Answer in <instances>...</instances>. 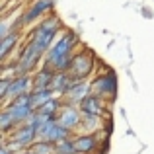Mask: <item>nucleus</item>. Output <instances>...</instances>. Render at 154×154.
<instances>
[{
    "label": "nucleus",
    "instance_id": "obj_11",
    "mask_svg": "<svg viewBox=\"0 0 154 154\" xmlns=\"http://www.w3.org/2000/svg\"><path fill=\"white\" fill-rule=\"evenodd\" d=\"M107 105L109 102H105V100L98 98V96L90 94L88 98H84L82 102H80L78 109L82 113H88V115H102V117H107Z\"/></svg>",
    "mask_w": 154,
    "mask_h": 154
},
{
    "label": "nucleus",
    "instance_id": "obj_15",
    "mask_svg": "<svg viewBox=\"0 0 154 154\" xmlns=\"http://www.w3.org/2000/svg\"><path fill=\"white\" fill-rule=\"evenodd\" d=\"M31 78H33V90H43V88H51L55 72L47 66H41L31 74Z\"/></svg>",
    "mask_w": 154,
    "mask_h": 154
},
{
    "label": "nucleus",
    "instance_id": "obj_12",
    "mask_svg": "<svg viewBox=\"0 0 154 154\" xmlns=\"http://www.w3.org/2000/svg\"><path fill=\"white\" fill-rule=\"evenodd\" d=\"M22 31H14V33L0 39V63H8V59L16 53V49L22 47Z\"/></svg>",
    "mask_w": 154,
    "mask_h": 154
},
{
    "label": "nucleus",
    "instance_id": "obj_3",
    "mask_svg": "<svg viewBox=\"0 0 154 154\" xmlns=\"http://www.w3.org/2000/svg\"><path fill=\"white\" fill-rule=\"evenodd\" d=\"M90 86H92V94L105 100V102H109V103L117 98L119 84H117L115 72L109 70V68H102L100 72H96L94 78L90 80Z\"/></svg>",
    "mask_w": 154,
    "mask_h": 154
},
{
    "label": "nucleus",
    "instance_id": "obj_19",
    "mask_svg": "<svg viewBox=\"0 0 154 154\" xmlns=\"http://www.w3.org/2000/svg\"><path fill=\"white\" fill-rule=\"evenodd\" d=\"M10 82H12V78H0V100H6V96H8V88H10Z\"/></svg>",
    "mask_w": 154,
    "mask_h": 154
},
{
    "label": "nucleus",
    "instance_id": "obj_7",
    "mask_svg": "<svg viewBox=\"0 0 154 154\" xmlns=\"http://www.w3.org/2000/svg\"><path fill=\"white\" fill-rule=\"evenodd\" d=\"M57 121H59L63 127H66L68 131L78 133L80 123H82V111L78 109V105H68V103H64L63 109L59 111V115H57Z\"/></svg>",
    "mask_w": 154,
    "mask_h": 154
},
{
    "label": "nucleus",
    "instance_id": "obj_5",
    "mask_svg": "<svg viewBox=\"0 0 154 154\" xmlns=\"http://www.w3.org/2000/svg\"><path fill=\"white\" fill-rule=\"evenodd\" d=\"M37 125L33 123V119L26 121L23 125H20L16 131H12L10 135H8V139L14 140V143H18L22 148H31L33 146V143L37 140Z\"/></svg>",
    "mask_w": 154,
    "mask_h": 154
},
{
    "label": "nucleus",
    "instance_id": "obj_17",
    "mask_svg": "<svg viewBox=\"0 0 154 154\" xmlns=\"http://www.w3.org/2000/svg\"><path fill=\"white\" fill-rule=\"evenodd\" d=\"M20 125L16 123V119L12 117V113L8 111L6 107H2L0 111V131H2V137H8L12 131H16Z\"/></svg>",
    "mask_w": 154,
    "mask_h": 154
},
{
    "label": "nucleus",
    "instance_id": "obj_9",
    "mask_svg": "<svg viewBox=\"0 0 154 154\" xmlns=\"http://www.w3.org/2000/svg\"><path fill=\"white\" fill-rule=\"evenodd\" d=\"M72 140L78 154H94L100 144V133H74Z\"/></svg>",
    "mask_w": 154,
    "mask_h": 154
},
{
    "label": "nucleus",
    "instance_id": "obj_16",
    "mask_svg": "<svg viewBox=\"0 0 154 154\" xmlns=\"http://www.w3.org/2000/svg\"><path fill=\"white\" fill-rule=\"evenodd\" d=\"M53 98H57L55 92L51 88H43V90H31V107L33 111H37L41 105H45L47 102H51Z\"/></svg>",
    "mask_w": 154,
    "mask_h": 154
},
{
    "label": "nucleus",
    "instance_id": "obj_14",
    "mask_svg": "<svg viewBox=\"0 0 154 154\" xmlns=\"http://www.w3.org/2000/svg\"><path fill=\"white\" fill-rule=\"evenodd\" d=\"M72 84H74V80H72V76L68 74V72H55V78H53L51 90L55 92L57 98H64V94L70 90Z\"/></svg>",
    "mask_w": 154,
    "mask_h": 154
},
{
    "label": "nucleus",
    "instance_id": "obj_10",
    "mask_svg": "<svg viewBox=\"0 0 154 154\" xmlns=\"http://www.w3.org/2000/svg\"><path fill=\"white\" fill-rule=\"evenodd\" d=\"M92 94V86H90V80H80V82H74L70 86V90L64 94L63 102L68 105H80L84 98Z\"/></svg>",
    "mask_w": 154,
    "mask_h": 154
},
{
    "label": "nucleus",
    "instance_id": "obj_20",
    "mask_svg": "<svg viewBox=\"0 0 154 154\" xmlns=\"http://www.w3.org/2000/svg\"><path fill=\"white\" fill-rule=\"evenodd\" d=\"M0 154H12V152L8 150V146H4V144H2V146H0Z\"/></svg>",
    "mask_w": 154,
    "mask_h": 154
},
{
    "label": "nucleus",
    "instance_id": "obj_13",
    "mask_svg": "<svg viewBox=\"0 0 154 154\" xmlns=\"http://www.w3.org/2000/svg\"><path fill=\"white\" fill-rule=\"evenodd\" d=\"M105 123H107V117L82 113V123H80L78 133H102V131H107V125Z\"/></svg>",
    "mask_w": 154,
    "mask_h": 154
},
{
    "label": "nucleus",
    "instance_id": "obj_2",
    "mask_svg": "<svg viewBox=\"0 0 154 154\" xmlns=\"http://www.w3.org/2000/svg\"><path fill=\"white\" fill-rule=\"evenodd\" d=\"M96 68H98V59L88 47H80L78 53L72 59V64L68 68V74L72 76L74 82L80 80H92V74H96Z\"/></svg>",
    "mask_w": 154,
    "mask_h": 154
},
{
    "label": "nucleus",
    "instance_id": "obj_1",
    "mask_svg": "<svg viewBox=\"0 0 154 154\" xmlns=\"http://www.w3.org/2000/svg\"><path fill=\"white\" fill-rule=\"evenodd\" d=\"M78 49H80V35L64 27L59 33V37L55 39V43L51 45V49L47 51L43 66L51 68L53 72H68Z\"/></svg>",
    "mask_w": 154,
    "mask_h": 154
},
{
    "label": "nucleus",
    "instance_id": "obj_8",
    "mask_svg": "<svg viewBox=\"0 0 154 154\" xmlns=\"http://www.w3.org/2000/svg\"><path fill=\"white\" fill-rule=\"evenodd\" d=\"M31 90H33V78H31V74H18L16 78H12L10 88H8V96L2 102V105L10 103L12 100L20 98L22 94H29Z\"/></svg>",
    "mask_w": 154,
    "mask_h": 154
},
{
    "label": "nucleus",
    "instance_id": "obj_21",
    "mask_svg": "<svg viewBox=\"0 0 154 154\" xmlns=\"http://www.w3.org/2000/svg\"><path fill=\"white\" fill-rule=\"evenodd\" d=\"M18 154H33V152H31V148H26V150H22V152H18Z\"/></svg>",
    "mask_w": 154,
    "mask_h": 154
},
{
    "label": "nucleus",
    "instance_id": "obj_6",
    "mask_svg": "<svg viewBox=\"0 0 154 154\" xmlns=\"http://www.w3.org/2000/svg\"><path fill=\"white\" fill-rule=\"evenodd\" d=\"M72 135H74V133L68 131L66 127H63L59 121H51V123H45V125L39 127L37 140H49V143L57 144L59 140H64V139H68V137H72Z\"/></svg>",
    "mask_w": 154,
    "mask_h": 154
},
{
    "label": "nucleus",
    "instance_id": "obj_4",
    "mask_svg": "<svg viewBox=\"0 0 154 154\" xmlns=\"http://www.w3.org/2000/svg\"><path fill=\"white\" fill-rule=\"evenodd\" d=\"M22 14H23V26L35 27L47 16L55 14V0H29Z\"/></svg>",
    "mask_w": 154,
    "mask_h": 154
},
{
    "label": "nucleus",
    "instance_id": "obj_18",
    "mask_svg": "<svg viewBox=\"0 0 154 154\" xmlns=\"http://www.w3.org/2000/svg\"><path fill=\"white\" fill-rule=\"evenodd\" d=\"M33 154H55V144L49 140H35L33 146H31Z\"/></svg>",
    "mask_w": 154,
    "mask_h": 154
}]
</instances>
